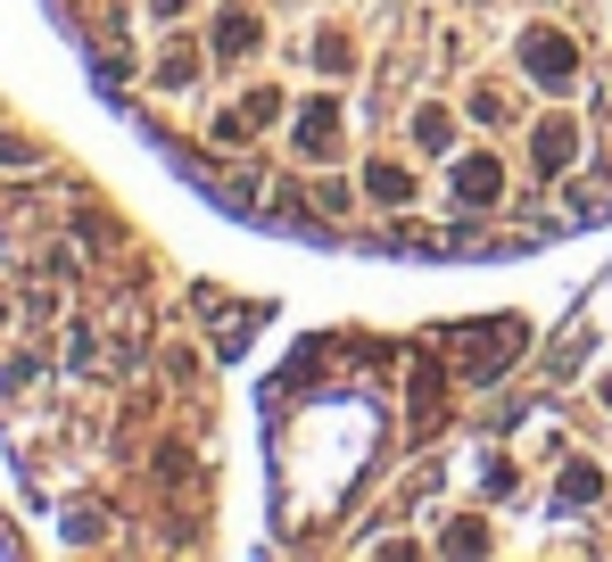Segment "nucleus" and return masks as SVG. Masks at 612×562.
I'll return each mask as SVG.
<instances>
[{"mask_svg":"<svg viewBox=\"0 0 612 562\" xmlns=\"http://www.w3.org/2000/svg\"><path fill=\"white\" fill-rule=\"evenodd\" d=\"M588 497H597V471L580 464V471H571V480H563V504H588Z\"/></svg>","mask_w":612,"mask_h":562,"instance_id":"obj_10","label":"nucleus"},{"mask_svg":"<svg viewBox=\"0 0 612 562\" xmlns=\"http://www.w3.org/2000/svg\"><path fill=\"white\" fill-rule=\"evenodd\" d=\"M249 50H257V9L232 0V9L216 17V59H249Z\"/></svg>","mask_w":612,"mask_h":562,"instance_id":"obj_5","label":"nucleus"},{"mask_svg":"<svg viewBox=\"0 0 612 562\" xmlns=\"http://www.w3.org/2000/svg\"><path fill=\"white\" fill-rule=\"evenodd\" d=\"M190 75H199V50L174 42V50H166V66H157V83H190Z\"/></svg>","mask_w":612,"mask_h":562,"instance_id":"obj_8","label":"nucleus"},{"mask_svg":"<svg viewBox=\"0 0 612 562\" xmlns=\"http://www.w3.org/2000/svg\"><path fill=\"white\" fill-rule=\"evenodd\" d=\"M447 190H456V207H464V216H488V207L505 199V166H497L488 149H471V157H456Z\"/></svg>","mask_w":612,"mask_h":562,"instance_id":"obj_2","label":"nucleus"},{"mask_svg":"<svg viewBox=\"0 0 612 562\" xmlns=\"http://www.w3.org/2000/svg\"><path fill=\"white\" fill-rule=\"evenodd\" d=\"M414 140H423V149H456V116L447 108H414Z\"/></svg>","mask_w":612,"mask_h":562,"instance_id":"obj_7","label":"nucleus"},{"mask_svg":"<svg viewBox=\"0 0 612 562\" xmlns=\"http://www.w3.org/2000/svg\"><path fill=\"white\" fill-rule=\"evenodd\" d=\"M183 9H190V0H149V17H166V25H174Z\"/></svg>","mask_w":612,"mask_h":562,"instance_id":"obj_11","label":"nucleus"},{"mask_svg":"<svg viewBox=\"0 0 612 562\" xmlns=\"http://www.w3.org/2000/svg\"><path fill=\"white\" fill-rule=\"evenodd\" d=\"M340 149V100H307L299 108V157H331Z\"/></svg>","mask_w":612,"mask_h":562,"instance_id":"obj_4","label":"nucleus"},{"mask_svg":"<svg viewBox=\"0 0 612 562\" xmlns=\"http://www.w3.org/2000/svg\"><path fill=\"white\" fill-rule=\"evenodd\" d=\"M314 66H323V75H340V66H348V33H323V42H314Z\"/></svg>","mask_w":612,"mask_h":562,"instance_id":"obj_9","label":"nucleus"},{"mask_svg":"<svg viewBox=\"0 0 612 562\" xmlns=\"http://www.w3.org/2000/svg\"><path fill=\"white\" fill-rule=\"evenodd\" d=\"M571 157H580V125H571V116H538V133H530V166H538V174H563Z\"/></svg>","mask_w":612,"mask_h":562,"instance_id":"obj_3","label":"nucleus"},{"mask_svg":"<svg viewBox=\"0 0 612 562\" xmlns=\"http://www.w3.org/2000/svg\"><path fill=\"white\" fill-rule=\"evenodd\" d=\"M604 406H612V381H604Z\"/></svg>","mask_w":612,"mask_h":562,"instance_id":"obj_12","label":"nucleus"},{"mask_svg":"<svg viewBox=\"0 0 612 562\" xmlns=\"http://www.w3.org/2000/svg\"><path fill=\"white\" fill-rule=\"evenodd\" d=\"M514 59H521V75L547 83V92H571V83H580V50H571V33H554V25H521Z\"/></svg>","mask_w":612,"mask_h":562,"instance_id":"obj_1","label":"nucleus"},{"mask_svg":"<svg viewBox=\"0 0 612 562\" xmlns=\"http://www.w3.org/2000/svg\"><path fill=\"white\" fill-rule=\"evenodd\" d=\"M364 190H373L381 207H406V199H414V166H397V157H381V166H364Z\"/></svg>","mask_w":612,"mask_h":562,"instance_id":"obj_6","label":"nucleus"}]
</instances>
